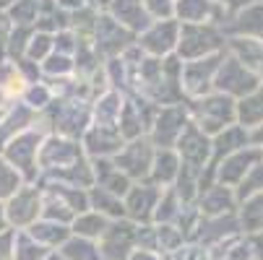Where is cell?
Wrapping results in <instances>:
<instances>
[{"label": "cell", "mask_w": 263, "mask_h": 260, "mask_svg": "<svg viewBox=\"0 0 263 260\" xmlns=\"http://www.w3.org/2000/svg\"><path fill=\"white\" fill-rule=\"evenodd\" d=\"M29 232L40 239L45 247H50L52 252H58V250L73 237V232H70L68 224H58V221H47V218H40Z\"/></svg>", "instance_id": "12"}, {"label": "cell", "mask_w": 263, "mask_h": 260, "mask_svg": "<svg viewBox=\"0 0 263 260\" xmlns=\"http://www.w3.org/2000/svg\"><path fill=\"white\" fill-rule=\"evenodd\" d=\"M172 260H211V255L201 245H182L177 252H172Z\"/></svg>", "instance_id": "21"}, {"label": "cell", "mask_w": 263, "mask_h": 260, "mask_svg": "<svg viewBox=\"0 0 263 260\" xmlns=\"http://www.w3.org/2000/svg\"><path fill=\"white\" fill-rule=\"evenodd\" d=\"M40 143V138H36L34 133H24V135H16L11 141V146L6 148V159L8 164H13L18 172H26L29 177L34 174V162H36V146Z\"/></svg>", "instance_id": "6"}, {"label": "cell", "mask_w": 263, "mask_h": 260, "mask_svg": "<svg viewBox=\"0 0 263 260\" xmlns=\"http://www.w3.org/2000/svg\"><path fill=\"white\" fill-rule=\"evenodd\" d=\"M47 47H50V36H47V34L34 36V39H31V45H29V57H42Z\"/></svg>", "instance_id": "23"}, {"label": "cell", "mask_w": 263, "mask_h": 260, "mask_svg": "<svg viewBox=\"0 0 263 260\" xmlns=\"http://www.w3.org/2000/svg\"><path fill=\"white\" fill-rule=\"evenodd\" d=\"M99 250L104 260H128L138 250V224L128 218L109 221V229L99 239Z\"/></svg>", "instance_id": "1"}, {"label": "cell", "mask_w": 263, "mask_h": 260, "mask_svg": "<svg viewBox=\"0 0 263 260\" xmlns=\"http://www.w3.org/2000/svg\"><path fill=\"white\" fill-rule=\"evenodd\" d=\"M177 148L182 154L185 169H193V172H198L203 167V162H206V156L211 151V146H209V141H206V135H203V130L198 125H187L182 130V135L177 141Z\"/></svg>", "instance_id": "5"}, {"label": "cell", "mask_w": 263, "mask_h": 260, "mask_svg": "<svg viewBox=\"0 0 263 260\" xmlns=\"http://www.w3.org/2000/svg\"><path fill=\"white\" fill-rule=\"evenodd\" d=\"M45 260H63V257H60L58 252H52V255H50V257H45Z\"/></svg>", "instance_id": "28"}, {"label": "cell", "mask_w": 263, "mask_h": 260, "mask_svg": "<svg viewBox=\"0 0 263 260\" xmlns=\"http://www.w3.org/2000/svg\"><path fill=\"white\" fill-rule=\"evenodd\" d=\"M89 206H91V211L107 216L109 221L128 218V216H125V203H123L118 195H112L109 190H104V188H94V190L89 193Z\"/></svg>", "instance_id": "13"}, {"label": "cell", "mask_w": 263, "mask_h": 260, "mask_svg": "<svg viewBox=\"0 0 263 260\" xmlns=\"http://www.w3.org/2000/svg\"><path fill=\"white\" fill-rule=\"evenodd\" d=\"M52 250L45 247L29 229H16V260H45Z\"/></svg>", "instance_id": "16"}, {"label": "cell", "mask_w": 263, "mask_h": 260, "mask_svg": "<svg viewBox=\"0 0 263 260\" xmlns=\"http://www.w3.org/2000/svg\"><path fill=\"white\" fill-rule=\"evenodd\" d=\"M250 250H253V257L255 260H263V232H258V234L250 237Z\"/></svg>", "instance_id": "25"}, {"label": "cell", "mask_w": 263, "mask_h": 260, "mask_svg": "<svg viewBox=\"0 0 263 260\" xmlns=\"http://www.w3.org/2000/svg\"><path fill=\"white\" fill-rule=\"evenodd\" d=\"M196 125L203 133H216L221 128H227V123L235 117V104L227 94H216V96H206L196 104Z\"/></svg>", "instance_id": "3"}, {"label": "cell", "mask_w": 263, "mask_h": 260, "mask_svg": "<svg viewBox=\"0 0 263 260\" xmlns=\"http://www.w3.org/2000/svg\"><path fill=\"white\" fill-rule=\"evenodd\" d=\"M146 8L152 13H157V16H162V13H170L172 3H170V0H146Z\"/></svg>", "instance_id": "24"}, {"label": "cell", "mask_w": 263, "mask_h": 260, "mask_svg": "<svg viewBox=\"0 0 263 260\" xmlns=\"http://www.w3.org/2000/svg\"><path fill=\"white\" fill-rule=\"evenodd\" d=\"M107 229H109V218L97 213V211L79 213L76 218H73V224H70L73 237H84V239H91V242H99Z\"/></svg>", "instance_id": "11"}, {"label": "cell", "mask_w": 263, "mask_h": 260, "mask_svg": "<svg viewBox=\"0 0 263 260\" xmlns=\"http://www.w3.org/2000/svg\"><path fill=\"white\" fill-rule=\"evenodd\" d=\"M216 86L227 94H242V91L253 89V78L248 76V70L237 60H227L216 76Z\"/></svg>", "instance_id": "10"}, {"label": "cell", "mask_w": 263, "mask_h": 260, "mask_svg": "<svg viewBox=\"0 0 263 260\" xmlns=\"http://www.w3.org/2000/svg\"><path fill=\"white\" fill-rule=\"evenodd\" d=\"M152 174L162 185H170L172 179H177L180 177V162H177V156L172 151H167V148H162V151L157 154V159H154Z\"/></svg>", "instance_id": "18"}, {"label": "cell", "mask_w": 263, "mask_h": 260, "mask_svg": "<svg viewBox=\"0 0 263 260\" xmlns=\"http://www.w3.org/2000/svg\"><path fill=\"white\" fill-rule=\"evenodd\" d=\"M42 195L34 188H21L8 203H6V218L11 229H31L42 218Z\"/></svg>", "instance_id": "2"}, {"label": "cell", "mask_w": 263, "mask_h": 260, "mask_svg": "<svg viewBox=\"0 0 263 260\" xmlns=\"http://www.w3.org/2000/svg\"><path fill=\"white\" fill-rule=\"evenodd\" d=\"M154 167V159H152V148H148V143L143 141H136L125 148V154L118 156V169L130 174V177H143L148 174Z\"/></svg>", "instance_id": "8"}, {"label": "cell", "mask_w": 263, "mask_h": 260, "mask_svg": "<svg viewBox=\"0 0 263 260\" xmlns=\"http://www.w3.org/2000/svg\"><path fill=\"white\" fill-rule=\"evenodd\" d=\"M128 260H164L159 252H154V250H136Z\"/></svg>", "instance_id": "26"}, {"label": "cell", "mask_w": 263, "mask_h": 260, "mask_svg": "<svg viewBox=\"0 0 263 260\" xmlns=\"http://www.w3.org/2000/svg\"><path fill=\"white\" fill-rule=\"evenodd\" d=\"M175 42H177V24H172V21H162V24L148 26V31L143 34V39H141V45L148 52H154V55L170 52L175 47Z\"/></svg>", "instance_id": "9"}, {"label": "cell", "mask_w": 263, "mask_h": 260, "mask_svg": "<svg viewBox=\"0 0 263 260\" xmlns=\"http://www.w3.org/2000/svg\"><path fill=\"white\" fill-rule=\"evenodd\" d=\"M216 42H219V36L209 26L187 24L182 29V36H180V55H185V57H201L203 52L214 50Z\"/></svg>", "instance_id": "7"}, {"label": "cell", "mask_w": 263, "mask_h": 260, "mask_svg": "<svg viewBox=\"0 0 263 260\" xmlns=\"http://www.w3.org/2000/svg\"><path fill=\"white\" fill-rule=\"evenodd\" d=\"M21 190V177H18V169L8 162L0 159V203H8L16 193Z\"/></svg>", "instance_id": "19"}, {"label": "cell", "mask_w": 263, "mask_h": 260, "mask_svg": "<svg viewBox=\"0 0 263 260\" xmlns=\"http://www.w3.org/2000/svg\"><path fill=\"white\" fill-rule=\"evenodd\" d=\"M250 162H253V154L250 151L248 154H242V151L230 154L227 159H224V164H221L219 179L221 182H240V179H245L248 177V169H250Z\"/></svg>", "instance_id": "17"}, {"label": "cell", "mask_w": 263, "mask_h": 260, "mask_svg": "<svg viewBox=\"0 0 263 260\" xmlns=\"http://www.w3.org/2000/svg\"><path fill=\"white\" fill-rule=\"evenodd\" d=\"M112 13H115L118 24H125L130 29H143L148 26V13L141 0H115L112 3Z\"/></svg>", "instance_id": "14"}, {"label": "cell", "mask_w": 263, "mask_h": 260, "mask_svg": "<svg viewBox=\"0 0 263 260\" xmlns=\"http://www.w3.org/2000/svg\"><path fill=\"white\" fill-rule=\"evenodd\" d=\"M180 218V201H177V193L167 190L159 203H157V213H154V221H157V227H167L172 224V221Z\"/></svg>", "instance_id": "20"}, {"label": "cell", "mask_w": 263, "mask_h": 260, "mask_svg": "<svg viewBox=\"0 0 263 260\" xmlns=\"http://www.w3.org/2000/svg\"><path fill=\"white\" fill-rule=\"evenodd\" d=\"M0 260H16V229L0 234Z\"/></svg>", "instance_id": "22"}, {"label": "cell", "mask_w": 263, "mask_h": 260, "mask_svg": "<svg viewBox=\"0 0 263 260\" xmlns=\"http://www.w3.org/2000/svg\"><path fill=\"white\" fill-rule=\"evenodd\" d=\"M58 255L63 260H104L99 242H91V239H84V237H70L58 250Z\"/></svg>", "instance_id": "15"}, {"label": "cell", "mask_w": 263, "mask_h": 260, "mask_svg": "<svg viewBox=\"0 0 263 260\" xmlns=\"http://www.w3.org/2000/svg\"><path fill=\"white\" fill-rule=\"evenodd\" d=\"M162 193L157 188H148V185H138V188H130V193L125 195V216L133 224H148L154 221V213H157V203H159Z\"/></svg>", "instance_id": "4"}, {"label": "cell", "mask_w": 263, "mask_h": 260, "mask_svg": "<svg viewBox=\"0 0 263 260\" xmlns=\"http://www.w3.org/2000/svg\"><path fill=\"white\" fill-rule=\"evenodd\" d=\"M6 229H11V227H8V218H6V206H0V234Z\"/></svg>", "instance_id": "27"}]
</instances>
